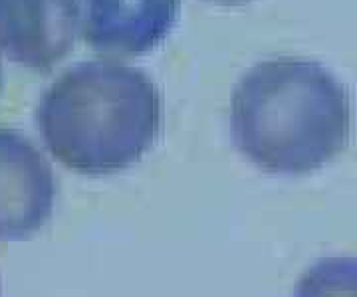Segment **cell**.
Here are the masks:
<instances>
[{
	"instance_id": "cell-1",
	"label": "cell",
	"mask_w": 357,
	"mask_h": 297,
	"mask_svg": "<svg viewBox=\"0 0 357 297\" xmlns=\"http://www.w3.org/2000/svg\"><path fill=\"white\" fill-rule=\"evenodd\" d=\"M161 93L135 65L114 58L70 65L42 91L34 123L50 156L84 177L117 175L151 151Z\"/></svg>"
},
{
	"instance_id": "cell-2",
	"label": "cell",
	"mask_w": 357,
	"mask_h": 297,
	"mask_svg": "<svg viewBox=\"0 0 357 297\" xmlns=\"http://www.w3.org/2000/svg\"><path fill=\"white\" fill-rule=\"evenodd\" d=\"M234 149L270 175L300 177L330 165L349 131L347 97L321 65L278 58L252 65L230 93Z\"/></svg>"
},
{
	"instance_id": "cell-3",
	"label": "cell",
	"mask_w": 357,
	"mask_h": 297,
	"mask_svg": "<svg viewBox=\"0 0 357 297\" xmlns=\"http://www.w3.org/2000/svg\"><path fill=\"white\" fill-rule=\"evenodd\" d=\"M56 179L48 159L22 131L0 125V242H26L50 222Z\"/></svg>"
},
{
	"instance_id": "cell-4",
	"label": "cell",
	"mask_w": 357,
	"mask_h": 297,
	"mask_svg": "<svg viewBox=\"0 0 357 297\" xmlns=\"http://www.w3.org/2000/svg\"><path fill=\"white\" fill-rule=\"evenodd\" d=\"M79 38V0H0V56L52 72Z\"/></svg>"
},
{
	"instance_id": "cell-5",
	"label": "cell",
	"mask_w": 357,
	"mask_h": 297,
	"mask_svg": "<svg viewBox=\"0 0 357 297\" xmlns=\"http://www.w3.org/2000/svg\"><path fill=\"white\" fill-rule=\"evenodd\" d=\"M181 0H79V36L105 58L159 48L177 22Z\"/></svg>"
},
{
	"instance_id": "cell-6",
	"label": "cell",
	"mask_w": 357,
	"mask_h": 297,
	"mask_svg": "<svg viewBox=\"0 0 357 297\" xmlns=\"http://www.w3.org/2000/svg\"><path fill=\"white\" fill-rule=\"evenodd\" d=\"M292 297H357V258L333 256L312 264Z\"/></svg>"
},
{
	"instance_id": "cell-7",
	"label": "cell",
	"mask_w": 357,
	"mask_h": 297,
	"mask_svg": "<svg viewBox=\"0 0 357 297\" xmlns=\"http://www.w3.org/2000/svg\"><path fill=\"white\" fill-rule=\"evenodd\" d=\"M211 2H217V4H243L248 0H211Z\"/></svg>"
},
{
	"instance_id": "cell-8",
	"label": "cell",
	"mask_w": 357,
	"mask_h": 297,
	"mask_svg": "<svg viewBox=\"0 0 357 297\" xmlns=\"http://www.w3.org/2000/svg\"><path fill=\"white\" fill-rule=\"evenodd\" d=\"M2 86H4V74H2V60H0V93H2Z\"/></svg>"
},
{
	"instance_id": "cell-9",
	"label": "cell",
	"mask_w": 357,
	"mask_h": 297,
	"mask_svg": "<svg viewBox=\"0 0 357 297\" xmlns=\"http://www.w3.org/2000/svg\"><path fill=\"white\" fill-rule=\"evenodd\" d=\"M0 296H2V289H0Z\"/></svg>"
}]
</instances>
